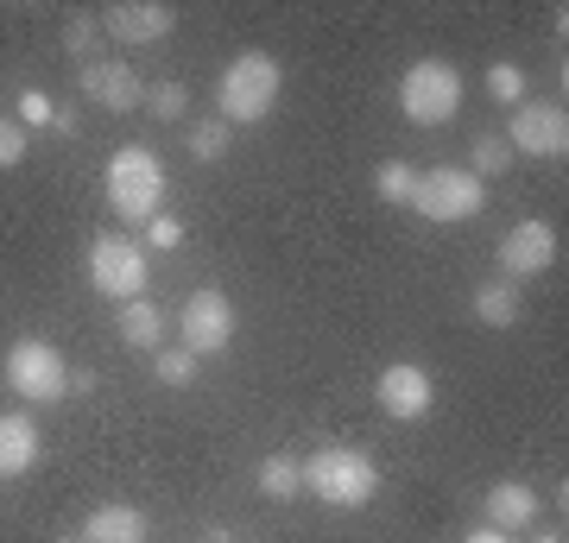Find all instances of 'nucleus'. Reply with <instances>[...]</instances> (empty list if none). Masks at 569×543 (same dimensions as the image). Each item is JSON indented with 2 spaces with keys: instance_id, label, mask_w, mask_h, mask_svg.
Instances as JSON below:
<instances>
[{
  "instance_id": "6ab92c4d",
  "label": "nucleus",
  "mask_w": 569,
  "mask_h": 543,
  "mask_svg": "<svg viewBox=\"0 0 569 543\" xmlns=\"http://www.w3.org/2000/svg\"><path fill=\"white\" fill-rule=\"evenodd\" d=\"M260 493L266 500H298V493H305V462H298V455H266L260 462Z\"/></svg>"
},
{
  "instance_id": "20e7f679",
  "label": "nucleus",
  "mask_w": 569,
  "mask_h": 543,
  "mask_svg": "<svg viewBox=\"0 0 569 543\" xmlns=\"http://www.w3.org/2000/svg\"><path fill=\"white\" fill-rule=\"evenodd\" d=\"M399 108H406L411 127H443L456 121V108H462V70L443 58H418L399 77Z\"/></svg>"
},
{
  "instance_id": "473e14b6",
  "label": "nucleus",
  "mask_w": 569,
  "mask_h": 543,
  "mask_svg": "<svg viewBox=\"0 0 569 543\" xmlns=\"http://www.w3.org/2000/svg\"><path fill=\"white\" fill-rule=\"evenodd\" d=\"M58 543H82V537H58Z\"/></svg>"
},
{
  "instance_id": "7c9ffc66",
  "label": "nucleus",
  "mask_w": 569,
  "mask_h": 543,
  "mask_svg": "<svg viewBox=\"0 0 569 543\" xmlns=\"http://www.w3.org/2000/svg\"><path fill=\"white\" fill-rule=\"evenodd\" d=\"M462 543H512L507 531H488V524H481V531H475V537H462Z\"/></svg>"
},
{
  "instance_id": "4468645a",
  "label": "nucleus",
  "mask_w": 569,
  "mask_h": 543,
  "mask_svg": "<svg viewBox=\"0 0 569 543\" xmlns=\"http://www.w3.org/2000/svg\"><path fill=\"white\" fill-rule=\"evenodd\" d=\"M39 462V423L26 411H0V481H13Z\"/></svg>"
},
{
  "instance_id": "0eeeda50",
  "label": "nucleus",
  "mask_w": 569,
  "mask_h": 543,
  "mask_svg": "<svg viewBox=\"0 0 569 543\" xmlns=\"http://www.w3.org/2000/svg\"><path fill=\"white\" fill-rule=\"evenodd\" d=\"M89 284L114 303H133L146 291V253L140 241H127V234H102V241L89 247Z\"/></svg>"
},
{
  "instance_id": "5701e85b",
  "label": "nucleus",
  "mask_w": 569,
  "mask_h": 543,
  "mask_svg": "<svg viewBox=\"0 0 569 543\" xmlns=\"http://www.w3.org/2000/svg\"><path fill=\"white\" fill-rule=\"evenodd\" d=\"M183 145H190V152H197V159L209 164V159H222L228 145H234V127H228V121H197Z\"/></svg>"
},
{
  "instance_id": "b1692460",
  "label": "nucleus",
  "mask_w": 569,
  "mask_h": 543,
  "mask_svg": "<svg viewBox=\"0 0 569 543\" xmlns=\"http://www.w3.org/2000/svg\"><path fill=\"white\" fill-rule=\"evenodd\" d=\"M152 373H159L164 385H190L197 380V354H190V348H152Z\"/></svg>"
},
{
  "instance_id": "f257e3e1",
  "label": "nucleus",
  "mask_w": 569,
  "mask_h": 543,
  "mask_svg": "<svg viewBox=\"0 0 569 543\" xmlns=\"http://www.w3.org/2000/svg\"><path fill=\"white\" fill-rule=\"evenodd\" d=\"M305 493H317L323 505H342V512H361V505L380 493V467H373V455H361V449L329 443L305 462Z\"/></svg>"
},
{
  "instance_id": "7ed1b4c3",
  "label": "nucleus",
  "mask_w": 569,
  "mask_h": 543,
  "mask_svg": "<svg viewBox=\"0 0 569 543\" xmlns=\"http://www.w3.org/2000/svg\"><path fill=\"white\" fill-rule=\"evenodd\" d=\"M164 202V164L152 145H121L108 159V209L121 222H152Z\"/></svg>"
},
{
  "instance_id": "6e6552de",
  "label": "nucleus",
  "mask_w": 569,
  "mask_h": 543,
  "mask_svg": "<svg viewBox=\"0 0 569 543\" xmlns=\"http://www.w3.org/2000/svg\"><path fill=\"white\" fill-rule=\"evenodd\" d=\"M507 145H512V152H531V159H563V152H569V114H563V101H519Z\"/></svg>"
},
{
  "instance_id": "2f4dec72",
  "label": "nucleus",
  "mask_w": 569,
  "mask_h": 543,
  "mask_svg": "<svg viewBox=\"0 0 569 543\" xmlns=\"http://www.w3.org/2000/svg\"><path fill=\"white\" fill-rule=\"evenodd\" d=\"M538 543H563V537H538Z\"/></svg>"
},
{
  "instance_id": "423d86ee",
  "label": "nucleus",
  "mask_w": 569,
  "mask_h": 543,
  "mask_svg": "<svg viewBox=\"0 0 569 543\" xmlns=\"http://www.w3.org/2000/svg\"><path fill=\"white\" fill-rule=\"evenodd\" d=\"M411 209L425 222H468L488 209V183L475 171H456V164H437V171H418V190H411Z\"/></svg>"
},
{
  "instance_id": "f8f14e48",
  "label": "nucleus",
  "mask_w": 569,
  "mask_h": 543,
  "mask_svg": "<svg viewBox=\"0 0 569 543\" xmlns=\"http://www.w3.org/2000/svg\"><path fill=\"white\" fill-rule=\"evenodd\" d=\"M178 13L164 0H114L108 7V39H127V44H164L171 39Z\"/></svg>"
},
{
  "instance_id": "f3484780",
  "label": "nucleus",
  "mask_w": 569,
  "mask_h": 543,
  "mask_svg": "<svg viewBox=\"0 0 569 543\" xmlns=\"http://www.w3.org/2000/svg\"><path fill=\"white\" fill-rule=\"evenodd\" d=\"M475 322H488V329H512V322H519V291H512L507 279L475 284Z\"/></svg>"
},
{
  "instance_id": "9d476101",
  "label": "nucleus",
  "mask_w": 569,
  "mask_h": 543,
  "mask_svg": "<svg viewBox=\"0 0 569 543\" xmlns=\"http://www.w3.org/2000/svg\"><path fill=\"white\" fill-rule=\"evenodd\" d=\"M373 399H380V411L399 423H418L437 404V385H430L425 366H411V361H392L387 373H380V385H373Z\"/></svg>"
},
{
  "instance_id": "2eb2a0df",
  "label": "nucleus",
  "mask_w": 569,
  "mask_h": 543,
  "mask_svg": "<svg viewBox=\"0 0 569 543\" xmlns=\"http://www.w3.org/2000/svg\"><path fill=\"white\" fill-rule=\"evenodd\" d=\"M77 537H82V543H146V512H140V505H121V500H114V505H96Z\"/></svg>"
},
{
  "instance_id": "c756f323",
  "label": "nucleus",
  "mask_w": 569,
  "mask_h": 543,
  "mask_svg": "<svg viewBox=\"0 0 569 543\" xmlns=\"http://www.w3.org/2000/svg\"><path fill=\"white\" fill-rule=\"evenodd\" d=\"M70 392H96V373L89 366H70Z\"/></svg>"
},
{
  "instance_id": "1a4fd4ad",
  "label": "nucleus",
  "mask_w": 569,
  "mask_h": 543,
  "mask_svg": "<svg viewBox=\"0 0 569 543\" xmlns=\"http://www.w3.org/2000/svg\"><path fill=\"white\" fill-rule=\"evenodd\" d=\"M228 342H234V303L216 284L190 291V303H183V348L203 361V354H222Z\"/></svg>"
},
{
  "instance_id": "4be33fe9",
  "label": "nucleus",
  "mask_w": 569,
  "mask_h": 543,
  "mask_svg": "<svg viewBox=\"0 0 569 543\" xmlns=\"http://www.w3.org/2000/svg\"><path fill=\"white\" fill-rule=\"evenodd\" d=\"M146 108H152V121H183L190 114V89L183 82H152L146 89Z\"/></svg>"
},
{
  "instance_id": "aec40b11",
  "label": "nucleus",
  "mask_w": 569,
  "mask_h": 543,
  "mask_svg": "<svg viewBox=\"0 0 569 543\" xmlns=\"http://www.w3.org/2000/svg\"><path fill=\"white\" fill-rule=\"evenodd\" d=\"M512 164V145H507V133H475V145H468V171L488 183V178H500Z\"/></svg>"
},
{
  "instance_id": "a878e982",
  "label": "nucleus",
  "mask_w": 569,
  "mask_h": 543,
  "mask_svg": "<svg viewBox=\"0 0 569 543\" xmlns=\"http://www.w3.org/2000/svg\"><path fill=\"white\" fill-rule=\"evenodd\" d=\"M488 95L493 101H526V70H519V63H493L488 70Z\"/></svg>"
},
{
  "instance_id": "412c9836",
  "label": "nucleus",
  "mask_w": 569,
  "mask_h": 543,
  "mask_svg": "<svg viewBox=\"0 0 569 543\" xmlns=\"http://www.w3.org/2000/svg\"><path fill=\"white\" fill-rule=\"evenodd\" d=\"M411 190H418V171H411L406 159H387L373 171V197L380 202H411Z\"/></svg>"
},
{
  "instance_id": "c85d7f7f",
  "label": "nucleus",
  "mask_w": 569,
  "mask_h": 543,
  "mask_svg": "<svg viewBox=\"0 0 569 543\" xmlns=\"http://www.w3.org/2000/svg\"><path fill=\"white\" fill-rule=\"evenodd\" d=\"M146 228H152V247H178V241H183V222H178V215H164V209H159Z\"/></svg>"
},
{
  "instance_id": "9b49d317",
  "label": "nucleus",
  "mask_w": 569,
  "mask_h": 543,
  "mask_svg": "<svg viewBox=\"0 0 569 543\" xmlns=\"http://www.w3.org/2000/svg\"><path fill=\"white\" fill-rule=\"evenodd\" d=\"M550 260H557V234H550V222H519L500 234V279H538V272H550Z\"/></svg>"
},
{
  "instance_id": "a211bd4d",
  "label": "nucleus",
  "mask_w": 569,
  "mask_h": 543,
  "mask_svg": "<svg viewBox=\"0 0 569 543\" xmlns=\"http://www.w3.org/2000/svg\"><path fill=\"white\" fill-rule=\"evenodd\" d=\"M121 342L127 348H159L164 342V316H159V303L152 298L121 303Z\"/></svg>"
},
{
  "instance_id": "ddd939ff",
  "label": "nucleus",
  "mask_w": 569,
  "mask_h": 543,
  "mask_svg": "<svg viewBox=\"0 0 569 543\" xmlns=\"http://www.w3.org/2000/svg\"><path fill=\"white\" fill-rule=\"evenodd\" d=\"M82 95L102 101L108 114H127V108L146 101V82L133 63H82Z\"/></svg>"
},
{
  "instance_id": "cd10ccee",
  "label": "nucleus",
  "mask_w": 569,
  "mask_h": 543,
  "mask_svg": "<svg viewBox=\"0 0 569 543\" xmlns=\"http://www.w3.org/2000/svg\"><path fill=\"white\" fill-rule=\"evenodd\" d=\"M13 121H20L26 133H32V127H44V121H51V101H44L39 89H26V95H20V114H13Z\"/></svg>"
},
{
  "instance_id": "39448f33",
  "label": "nucleus",
  "mask_w": 569,
  "mask_h": 543,
  "mask_svg": "<svg viewBox=\"0 0 569 543\" xmlns=\"http://www.w3.org/2000/svg\"><path fill=\"white\" fill-rule=\"evenodd\" d=\"M7 385L26 404H58V399H70V361L51 342H39V335H20L7 348Z\"/></svg>"
},
{
  "instance_id": "393cba45",
  "label": "nucleus",
  "mask_w": 569,
  "mask_h": 543,
  "mask_svg": "<svg viewBox=\"0 0 569 543\" xmlns=\"http://www.w3.org/2000/svg\"><path fill=\"white\" fill-rule=\"evenodd\" d=\"M63 44H70V58L96 63V51H102V26L89 20V13H77V20L63 26Z\"/></svg>"
},
{
  "instance_id": "bb28decb",
  "label": "nucleus",
  "mask_w": 569,
  "mask_h": 543,
  "mask_svg": "<svg viewBox=\"0 0 569 543\" xmlns=\"http://www.w3.org/2000/svg\"><path fill=\"white\" fill-rule=\"evenodd\" d=\"M26 145H32V133H26L13 114H0V171H13V164L26 159Z\"/></svg>"
},
{
  "instance_id": "f03ea898",
  "label": "nucleus",
  "mask_w": 569,
  "mask_h": 543,
  "mask_svg": "<svg viewBox=\"0 0 569 543\" xmlns=\"http://www.w3.org/2000/svg\"><path fill=\"white\" fill-rule=\"evenodd\" d=\"M279 89H284V70L279 58H266V51H241V58L222 70V82H216V101H222V121L234 127H253L266 121L272 108H279Z\"/></svg>"
},
{
  "instance_id": "dca6fc26",
  "label": "nucleus",
  "mask_w": 569,
  "mask_h": 543,
  "mask_svg": "<svg viewBox=\"0 0 569 543\" xmlns=\"http://www.w3.org/2000/svg\"><path fill=\"white\" fill-rule=\"evenodd\" d=\"M538 524V493L531 486H519V481H500L488 493V531H531Z\"/></svg>"
}]
</instances>
